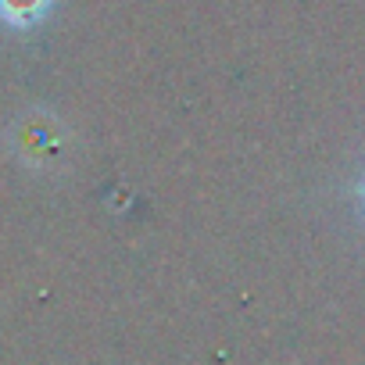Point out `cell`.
<instances>
[{
	"mask_svg": "<svg viewBox=\"0 0 365 365\" xmlns=\"http://www.w3.org/2000/svg\"><path fill=\"white\" fill-rule=\"evenodd\" d=\"M47 8L51 0H0V19L8 26H33L36 19H43Z\"/></svg>",
	"mask_w": 365,
	"mask_h": 365,
	"instance_id": "obj_1",
	"label": "cell"
}]
</instances>
